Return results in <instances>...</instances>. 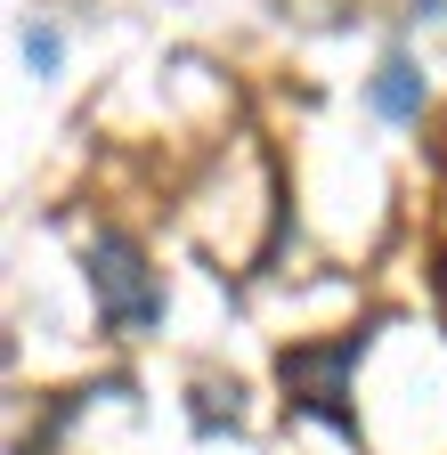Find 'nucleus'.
Returning a JSON list of instances; mask_svg holds the SVG:
<instances>
[{"mask_svg": "<svg viewBox=\"0 0 447 455\" xmlns=\"http://www.w3.org/2000/svg\"><path fill=\"white\" fill-rule=\"evenodd\" d=\"M366 341L374 325H350V333H333V341H293L285 358H276V382H285V407L333 423L342 439H358V415H350V366L366 358Z\"/></svg>", "mask_w": 447, "mask_h": 455, "instance_id": "1", "label": "nucleus"}, {"mask_svg": "<svg viewBox=\"0 0 447 455\" xmlns=\"http://www.w3.org/2000/svg\"><path fill=\"white\" fill-rule=\"evenodd\" d=\"M90 293H98V317L115 333H155L163 325V284L147 268V252L131 236H90Z\"/></svg>", "mask_w": 447, "mask_h": 455, "instance_id": "2", "label": "nucleus"}, {"mask_svg": "<svg viewBox=\"0 0 447 455\" xmlns=\"http://www.w3.org/2000/svg\"><path fill=\"white\" fill-rule=\"evenodd\" d=\"M366 98H374L382 123H415V114H423V74H415V57H407V49H390Z\"/></svg>", "mask_w": 447, "mask_h": 455, "instance_id": "3", "label": "nucleus"}, {"mask_svg": "<svg viewBox=\"0 0 447 455\" xmlns=\"http://www.w3.org/2000/svg\"><path fill=\"white\" fill-rule=\"evenodd\" d=\"M25 66L33 74H58V33H49V25H25Z\"/></svg>", "mask_w": 447, "mask_h": 455, "instance_id": "4", "label": "nucleus"}]
</instances>
